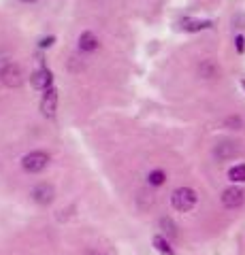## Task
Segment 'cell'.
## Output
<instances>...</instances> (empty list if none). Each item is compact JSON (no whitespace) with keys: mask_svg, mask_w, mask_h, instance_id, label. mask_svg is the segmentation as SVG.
<instances>
[{"mask_svg":"<svg viewBox=\"0 0 245 255\" xmlns=\"http://www.w3.org/2000/svg\"><path fill=\"white\" fill-rule=\"evenodd\" d=\"M23 4H34V2H38V0H21Z\"/></svg>","mask_w":245,"mask_h":255,"instance_id":"obj_20","label":"cell"},{"mask_svg":"<svg viewBox=\"0 0 245 255\" xmlns=\"http://www.w3.org/2000/svg\"><path fill=\"white\" fill-rule=\"evenodd\" d=\"M30 85L38 92H47L53 87V73L47 66H38L32 75H30Z\"/></svg>","mask_w":245,"mask_h":255,"instance_id":"obj_5","label":"cell"},{"mask_svg":"<svg viewBox=\"0 0 245 255\" xmlns=\"http://www.w3.org/2000/svg\"><path fill=\"white\" fill-rule=\"evenodd\" d=\"M0 81H2L6 87H19L23 81H26V75H23V68L19 66L17 62L6 64V68L0 73Z\"/></svg>","mask_w":245,"mask_h":255,"instance_id":"obj_3","label":"cell"},{"mask_svg":"<svg viewBox=\"0 0 245 255\" xmlns=\"http://www.w3.org/2000/svg\"><path fill=\"white\" fill-rule=\"evenodd\" d=\"M56 111H58V90L56 87H49L47 92H43L41 113H43V117L51 119V117H56Z\"/></svg>","mask_w":245,"mask_h":255,"instance_id":"obj_7","label":"cell"},{"mask_svg":"<svg viewBox=\"0 0 245 255\" xmlns=\"http://www.w3.org/2000/svg\"><path fill=\"white\" fill-rule=\"evenodd\" d=\"M226 126H231L233 130H239V128H241V117H228Z\"/></svg>","mask_w":245,"mask_h":255,"instance_id":"obj_18","label":"cell"},{"mask_svg":"<svg viewBox=\"0 0 245 255\" xmlns=\"http://www.w3.org/2000/svg\"><path fill=\"white\" fill-rule=\"evenodd\" d=\"M152 243H154V247H156V251H158V253H162V255H175V249L171 247V243H169V238H167V236L156 234Z\"/></svg>","mask_w":245,"mask_h":255,"instance_id":"obj_12","label":"cell"},{"mask_svg":"<svg viewBox=\"0 0 245 255\" xmlns=\"http://www.w3.org/2000/svg\"><path fill=\"white\" fill-rule=\"evenodd\" d=\"M6 64H11V60L9 58H4V55H0V73L6 68Z\"/></svg>","mask_w":245,"mask_h":255,"instance_id":"obj_19","label":"cell"},{"mask_svg":"<svg viewBox=\"0 0 245 255\" xmlns=\"http://www.w3.org/2000/svg\"><path fill=\"white\" fill-rule=\"evenodd\" d=\"M179 30L184 32H203V30H209L213 23L209 19H199V17H184L177 21Z\"/></svg>","mask_w":245,"mask_h":255,"instance_id":"obj_10","label":"cell"},{"mask_svg":"<svg viewBox=\"0 0 245 255\" xmlns=\"http://www.w3.org/2000/svg\"><path fill=\"white\" fill-rule=\"evenodd\" d=\"M228 181L233 183H245V164H237L228 170Z\"/></svg>","mask_w":245,"mask_h":255,"instance_id":"obj_15","label":"cell"},{"mask_svg":"<svg viewBox=\"0 0 245 255\" xmlns=\"http://www.w3.org/2000/svg\"><path fill=\"white\" fill-rule=\"evenodd\" d=\"M88 255H94V253H88Z\"/></svg>","mask_w":245,"mask_h":255,"instance_id":"obj_22","label":"cell"},{"mask_svg":"<svg viewBox=\"0 0 245 255\" xmlns=\"http://www.w3.org/2000/svg\"><path fill=\"white\" fill-rule=\"evenodd\" d=\"M199 75L203 79H213V77H218L220 75V66L213 60H203L199 64Z\"/></svg>","mask_w":245,"mask_h":255,"instance_id":"obj_11","label":"cell"},{"mask_svg":"<svg viewBox=\"0 0 245 255\" xmlns=\"http://www.w3.org/2000/svg\"><path fill=\"white\" fill-rule=\"evenodd\" d=\"M235 49H237V53H243L245 51V38L241 34L235 36Z\"/></svg>","mask_w":245,"mask_h":255,"instance_id":"obj_17","label":"cell"},{"mask_svg":"<svg viewBox=\"0 0 245 255\" xmlns=\"http://www.w3.org/2000/svg\"><path fill=\"white\" fill-rule=\"evenodd\" d=\"M196 200H199V196H196V191L192 187H177L175 191L171 194V204L173 209L179 211V213H188L194 209Z\"/></svg>","mask_w":245,"mask_h":255,"instance_id":"obj_2","label":"cell"},{"mask_svg":"<svg viewBox=\"0 0 245 255\" xmlns=\"http://www.w3.org/2000/svg\"><path fill=\"white\" fill-rule=\"evenodd\" d=\"M164 181H167V172H164L162 168L149 170V174H147V183H149L152 187H160V185H164Z\"/></svg>","mask_w":245,"mask_h":255,"instance_id":"obj_14","label":"cell"},{"mask_svg":"<svg viewBox=\"0 0 245 255\" xmlns=\"http://www.w3.org/2000/svg\"><path fill=\"white\" fill-rule=\"evenodd\" d=\"M220 200H222V204L226 206V209H239V206L245 202V191L241 187H226L222 191V196H220Z\"/></svg>","mask_w":245,"mask_h":255,"instance_id":"obj_6","label":"cell"},{"mask_svg":"<svg viewBox=\"0 0 245 255\" xmlns=\"http://www.w3.org/2000/svg\"><path fill=\"white\" fill-rule=\"evenodd\" d=\"M237 153H239V145L233 140H222L213 147V157H216L218 162H226V159L235 157Z\"/></svg>","mask_w":245,"mask_h":255,"instance_id":"obj_8","label":"cell"},{"mask_svg":"<svg viewBox=\"0 0 245 255\" xmlns=\"http://www.w3.org/2000/svg\"><path fill=\"white\" fill-rule=\"evenodd\" d=\"M160 230H162V236H167V238L177 236V226L171 217H160Z\"/></svg>","mask_w":245,"mask_h":255,"instance_id":"obj_13","label":"cell"},{"mask_svg":"<svg viewBox=\"0 0 245 255\" xmlns=\"http://www.w3.org/2000/svg\"><path fill=\"white\" fill-rule=\"evenodd\" d=\"M56 45V36H43L41 41H38V49H49V47Z\"/></svg>","mask_w":245,"mask_h":255,"instance_id":"obj_16","label":"cell"},{"mask_svg":"<svg viewBox=\"0 0 245 255\" xmlns=\"http://www.w3.org/2000/svg\"><path fill=\"white\" fill-rule=\"evenodd\" d=\"M30 198L36 202V204H41V206H47V204H51L53 200H56V187L51 185V183H36V185L30 189Z\"/></svg>","mask_w":245,"mask_h":255,"instance_id":"obj_4","label":"cell"},{"mask_svg":"<svg viewBox=\"0 0 245 255\" xmlns=\"http://www.w3.org/2000/svg\"><path fill=\"white\" fill-rule=\"evenodd\" d=\"M77 47H79V51L81 53H94V51H98L100 41H98V36L94 34L92 30H83L81 34H79Z\"/></svg>","mask_w":245,"mask_h":255,"instance_id":"obj_9","label":"cell"},{"mask_svg":"<svg viewBox=\"0 0 245 255\" xmlns=\"http://www.w3.org/2000/svg\"><path fill=\"white\" fill-rule=\"evenodd\" d=\"M241 87H243V90H245V79H241Z\"/></svg>","mask_w":245,"mask_h":255,"instance_id":"obj_21","label":"cell"},{"mask_svg":"<svg viewBox=\"0 0 245 255\" xmlns=\"http://www.w3.org/2000/svg\"><path fill=\"white\" fill-rule=\"evenodd\" d=\"M49 162H51L49 153L36 149V151H30V153H26L21 157V168L26 170L28 174H38V172H43L47 166H49Z\"/></svg>","mask_w":245,"mask_h":255,"instance_id":"obj_1","label":"cell"}]
</instances>
